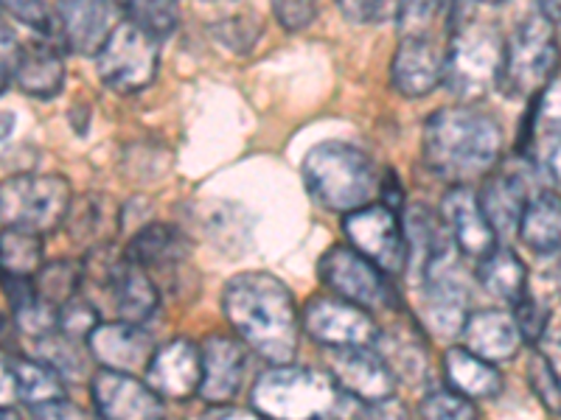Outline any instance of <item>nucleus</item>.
Returning <instances> with one entry per match:
<instances>
[{
    "label": "nucleus",
    "instance_id": "1",
    "mask_svg": "<svg viewBox=\"0 0 561 420\" xmlns=\"http://www.w3.org/2000/svg\"><path fill=\"white\" fill-rule=\"evenodd\" d=\"M222 308L230 328L273 368L289 364L300 345V312L284 280L270 272H242L228 280Z\"/></svg>",
    "mask_w": 561,
    "mask_h": 420
},
{
    "label": "nucleus",
    "instance_id": "2",
    "mask_svg": "<svg viewBox=\"0 0 561 420\" xmlns=\"http://www.w3.org/2000/svg\"><path fill=\"white\" fill-rule=\"evenodd\" d=\"M424 166L435 177L458 185L483 179L500 163L503 129L491 115L466 104L440 107L424 124Z\"/></svg>",
    "mask_w": 561,
    "mask_h": 420
},
{
    "label": "nucleus",
    "instance_id": "3",
    "mask_svg": "<svg viewBox=\"0 0 561 420\" xmlns=\"http://www.w3.org/2000/svg\"><path fill=\"white\" fill-rule=\"evenodd\" d=\"M351 401L329 373L295 364L264 370L250 393V407L264 420H340Z\"/></svg>",
    "mask_w": 561,
    "mask_h": 420
},
{
    "label": "nucleus",
    "instance_id": "4",
    "mask_svg": "<svg viewBox=\"0 0 561 420\" xmlns=\"http://www.w3.org/2000/svg\"><path fill=\"white\" fill-rule=\"evenodd\" d=\"M300 174L309 194L323 208L337 210L345 217L354 210L368 208L370 199L382 191L374 160L363 149L340 143V140H325L309 149L300 163Z\"/></svg>",
    "mask_w": 561,
    "mask_h": 420
},
{
    "label": "nucleus",
    "instance_id": "5",
    "mask_svg": "<svg viewBox=\"0 0 561 420\" xmlns=\"http://www.w3.org/2000/svg\"><path fill=\"white\" fill-rule=\"evenodd\" d=\"M505 59V37L478 14V7H453V28L447 43V88L463 102L489 93L500 82Z\"/></svg>",
    "mask_w": 561,
    "mask_h": 420
},
{
    "label": "nucleus",
    "instance_id": "6",
    "mask_svg": "<svg viewBox=\"0 0 561 420\" xmlns=\"http://www.w3.org/2000/svg\"><path fill=\"white\" fill-rule=\"evenodd\" d=\"M556 68H559V43H556L553 23L536 9L505 39L497 88L508 98H539V93L556 79Z\"/></svg>",
    "mask_w": 561,
    "mask_h": 420
},
{
    "label": "nucleus",
    "instance_id": "7",
    "mask_svg": "<svg viewBox=\"0 0 561 420\" xmlns=\"http://www.w3.org/2000/svg\"><path fill=\"white\" fill-rule=\"evenodd\" d=\"M73 208L70 183L59 174H18L0 188V217L7 228L51 233L62 228Z\"/></svg>",
    "mask_w": 561,
    "mask_h": 420
},
{
    "label": "nucleus",
    "instance_id": "8",
    "mask_svg": "<svg viewBox=\"0 0 561 420\" xmlns=\"http://www.w3.org/2000/svg\"><path fill=\"white\" fill-rule=\"evenodd\" d=\"M160 39L138 28L129 20H122L107 37L96 57L99 79L115 93H138L149 88L158 77Z\"/></svg>",
    "mask_w": 561,
    "mask_h": 420
},
{
    "label": "nucleus",
    "instance_id": "9",
    "mask_svg": "<svg viewBox=\"0 0 561 420\" xmlns=\"http://www.w3.org/2000/svg\"><path fill=\"white\" fill-rule=\"evenodd\" d=\"M421 317L433 334L455 339L463 334L469 319V289L463 283L455 255L449 247L440 249L433 261L419 272Z\"/></svg>",
    "mask_w": 561,
    "mask_h": 420
},
{
    "label": "nucleus",
    "instance_id": "10",
    "mask_svg": "<svg viewBox=\"0 0 561 420\" xmlns=\"http://www.w3.org/2000/svg\"><path fill=\"white\" fill-rule=\"evenodd\" d=\"M320 280H323L325 287L332 289L340 300L345 303H354V306L365 308V312H377V308H390L396 306V292L390 287L388 275L377 267V264H370L365 255H359L357 249L343 247H332L329 253L320 258L318 264Z\"/></svg>",
    "mask_w": 561,
    "mask_h": 420
},
{
    "label": "nucleus",
    "instance_id": "11",
    "mask_svg": "<svg viewBox=\"0 0 561 420\" xmlns=\"http://www.w3.org/2000/svg\"><path fill=\"white\" fill-rule=\"evenodd\" d=\"M345 238L385 275H402L410 264V247L399 213L388 205H368L343 219Z\"/></svg>",
    "mask_w": 561,
    "mask_h": 420
},
{
    "label": "nucleus",
    "instance_id": "12",
    "mask_svg": "<svg viewBox=\"0 0 561 420\" xmlns=\"http://www.w3.org/2000/svg\"><path fill=\"white\" fill-rule=\"evenodd\" d=\"M304 331L329 350L370 348L379 342V325L365 308L340 298H312L300 314Z\"/></svg>",
    "mask_w": 561,
    "mask_h": 420
},
{
    "label": "nucleus",
    "instance_id": "13",
    "mask_svg": "<svg viewBox=\"0 0 561 420\" xmlns=\"http://www.w3.org/2000/svg\"><path fill=\"white\" fill-rule=\"evenodd\" d=\"M390 82L404 98L430 96L447 82V48H440L433 34L402 37L390 62Z\"/></svg>",
    "mask_w": 561,
    "mask_h": 420
},
{
    "label": "nucleus",
    "instance_id": "14",
    "mask_svg": "<svg viewBox=\"0 0 561 420\" xmlns=\"http://www.w3.org/2000/svg\"><path fill=\"white\" fill-rule=\"evenodd\" d=\"M329 376L354 401L379 404L393 398L396 373L385 357L370 348H345L329 353Z\"/></svg>",
    "mask_w": 561,
    "mask_h": 420
},
{
    "label": "nucleus",
    "instance_id": "15",
    "mask_svg": "<svg viewBox=\"0 0 561 420\" xmlns=\"http://www.w3.org/2000/svg\"><path fill=\"white\" fill-rule=\"evenodd\" d=\"M110 3H54L48 43L73 54H96L118 23Z\"/></svg>",
    "mask_w": 561,
    "mask_h": 420
},
{
    "label": "nucleus",
    "instance_id": "16",
    "mask_svg": "<svg viewBox=\"0 0 561 420\" xmlns=\"http://www.w3.org/2000/svg\"><path fill=\"white\" fill-rule=\"evenodd\" d=\"M93 401L104 420H163V398L147 382L102 370L93 378Z\"/></svg>",
    "mask_w": 561,
    "mask_h": 420
},
{
    "label": "nucleus",
    "instance_id": "17",
    "mask_svg": "<svg viewBox=\"0 0 561 420\" xmlns=\"http://www.w3.org/2000/svg\"><path fill=\"white\" fill-rule=\"evenodd\" d=\"M147 384L163 401H185L199 395L203 384V350L192 339H172L160 345L147 370Z\"/></svg>",
    "mask_w": 561,
    "mask_h": 420
},
{
    "label": "nucleus",
    "instance_id": "18",
    "mask_svg": "<svg viewBox=\"0 0 561 420\" xmlns=\"http://www.w3.org/2000/svg\"><path fill=\"white\" fill-rule=\"evenodd\" d=\"M440 219L447 224L453 244L466 258L485 261L497 249V233L480 208V197L469 185H458V188L447 191V197L440 202Z\"/></svg>",
    "mask_w": 561,
    "mask_h": 420
},
{
    "label": "nucleus",
    "instance_id": "19",
    "mask_svg": "<svg viewBox=\"0 0 561 420\" xmlns=\"http://www.w3.org/2000/svg\"><path fill=\"white\" fill-rule=\"evenodd\" d=\"M88 348L93 359L102 364V370L129 373V376L138 370H149L154 353H158L152 337L140 325L124 323V319L99 325L96 331L90 334Z\"/></svg>",
    "mask_w": 561,
    "mask_h": 420
},
{
    "label": "nucleus",
    "instance_id": "20",
    "mask_svg": "<svg viewBox=\"0 0 561 420\" xmlns=\"http://www.w3.org/2000/svg\"><path fill=\"white\" fill-rule=\"evenodd\" d=\"M203 350V384H199V398L214 407L233 401L242 389L248 376V350L244 342L214 334L199 345Z\"/></svg>",
    "mask_w": 561,
    "mask_h": 420
},
{
    "label": "nucleus",
    "instance_id": "21",
    "mask_svg": "<svg viewBox=\"0 0 561 420\" xmlns=\"http://www.w3.org/2000/svg\"><path fill=\"white\" fill-rule=\"evenodd\" d=\"M523 342L525 339L514 314H505L500 308H483V312L469 314L463 334H460V348L489 364L511 362L519 353Z\"/></svg>",
    "mask_w": 561,
    "mask_h": 420
},
{
    "label": "nucleus",
    "instance_id": "22",
    "mask_svg": "<svg viewBox=\"0 0 561 420\" xmlns=\"http://www.w3.org/2000/svg\"><path fill=\"white\" fill-rule=\"evenodd\" d=\"M12 77L26 96L54 98L65 84L62 54L48 39H34L14 54Z\"/></svg>",
    "mask_w": 561,
    "mask_h": 420
},
{
    "label": "nucleus",
    "instance_id": "23",
    "mask_svg": "<svg viewBox=\"0 0 561 420\" xmlns=\"http://www.w3.org/2000/svg\"><path fill=\"white\" fill-rule=\"evenodd\" d=\"M480 197V208H483L485 219L500 236H511L514 230H519L525 210H528V185L519 174H494L485 179Z\"/></svg>",
    "mask_w": 561,
    "mask_h": 420
},
{
    "label": "nucleus",
    "instance_id": "24",
    "mask_svg": "<svg viewBox=\"0 0 561 420\" xmlns=\"http://www.w3.org/2000/svg\"><path fill=\"white\" fill-rule=\"evenodd\" d=\"M3 395L12 387V395L28 409L45 407V404L65 401V384L59 370L34 359H7L3 364Z\"/></svg>",
    "mask_w": 561,
    "mask_h": 420
},
{
    "label": "nucleus",
    "instance_id": "25",
    "mask_svg": "<svg viewBox=\"0 0 561 420\" xmlns=\"http://www.w3.org/2000/svg\"><path fill=\"white\" fill-rule=\"evenodd\" d=\"M127 261L140 269H160V267H174V264L185 261L192 255V242L180 228L172 224H147L140 228L129 244L124 247Z\"/></svg>",
    "mask_w": 561,
    "mask_h": 420
},
{
    "label": "nucleus",
    "instance_id": "26",
    "mask_svg": "<svg viewBox=\"0 0 561 420\" xmlns=\"http://www.w3.org/2000/svg\"><path fill=\"white\" fill-rule=\"evenodd\" d=\"M110 292H113L115 312H118V317L124 323H147L160 306V292L154 287V280L149 278L147 269L129 264L127 255H124V264L118 269V275L110 283Z\"/></svg>",
    "mask_w": 561,
    "mask_h": 420
},
{
    "label": "nucleus",
    "instance_id": "27",
    "mask_svg": "<svg viewBox=\"0 0 561 420\" xmlns=\"http://www.w3.org/2000/svg\"><path fill=\"white\" fill-rule=\"evenodd\" d=\"M65 224H68L70 238L82 244V247H88L90 253V249L110 244L113 230L122 224V213H118V208L104 194H84L82 199L73 202Z\"/></svg>",
    "mask_w": 561,
    "mask_h": 420
},
{
    "label": "nucleus",
    "instance_id": "28",
    "mask_svg": "<svg viewBox=\"0 0 561 420\" xmlns=\"http://www.w3.org/2000/svg\"><path fill=\"white\" fill-rule=\"evenodd\" d=\"M444 373H447V382L453 384L455 393H460L463 398H494L503 389V376L494 364L483 362L480 357L469 353L466 348H453L447 350L444 357Z\"/></svg>",
    "mask_w": 561,
    "mask_h": 420
},
{
    "label": "nucleus",
    "instance_id": "29",
    "mask_svg": "<svg viewBox=\"0 0 561 420\" xmlns=\"http://www.w3.org/2000/svg\"><path fill=\"white\" fill-rule=\"evenodd\" d=\"M478 278L491 298L503 300L508 306H517L528 294V269L523 258L508 247H497L485 261H480Z\"/></svg>",
    "mask_w": 561,
    "mask_h": 420
},
{
    "label": "nucleus",
    "instance_id": "30",
    "mask_svg": "<svg viewBox=\"0 0 561 420\" xmlns=\"http://www.w3.org/2000/svg\"><path fill=\"white\" fill-rule=\"evenodd\" d=\"M519 238L539 255L561 249V197L550 191L536 194L519 222Z\"/></svg>",
    "mask_w": 561,
    "mask_h": 420
},
{
    "label": "nucleus",
    "instance_id": "31",
    "mask_svg": "<svg viewBox=\"0 0 561 420\" xmlns=\"http://www.w3.org/2000/svg\"><path fill=\"white\" fill-rule=\"evenodd\" d=\"M84 278V269L79 261H54L45 264L37 275H34V287H37V298L54 308H62L65 303L79 294V283Z\"/></svg>",
    "mask_w": 561,
    "mask_h": 420
},
{
    "label": "nucleus",
    "instance_id": "32",
    "mask_svg": "<svg viewBox=\"0 0 561 420\" xmlns=\"http://www.w3.org/2000/svg\"><path fill=\"white\" fill-rule=\"evenodd\" d=\"M3 249H0V258H3V269L9 275H23V278H34L39 272V264H43V238L37 233H28V230L18 228H3Z\"/></svg>",
    "mask_w": 561,
    "mask_h": 420
},
{
    "label": "nucleus",
    "instance_id": "33",
    "mask_svg": "<svg viewBox=\"0 0 561 420\" xmlns=\"http://www.w3.org/2000/svg\"><path fill=\"white\" fill-rule=\"evenodd\" d=\"M122 12L124 20H129V23H135V26L144 28L147 34H152L154 39L172 37L180 20L178 7L174 3H163V0H154V3H124Z\"/></svg>",
    "mask_w": 561,
    "mask_h": 420
},
{
    "label": "nucleus",
    "instance_id": "34",
    "mask_svg": "<svg viewBox=\"0 0 561 420\" xmlns=\"http://www.w3.org/2000/svg\"><path fill=\"white\" fill-rule=\"evenodd\" d=\"M528 382L536 398L550 415H561V378L556 376L553 364L545 357V350L534 348L528 357Z\"/></svg>",
    "mask_w": 561,
    "mask_h": 420
},
{
    "label": "nucleus",
    "instance_id": "35",
    "mask_svg": "<svg viewBox=\"0 0 561 420\" xmlns=\"http://www.w3.org/2000/svg\"><path fill=\"white\" fill-rule=\"evenodd\" d=\"M99 325H102V317H99L96 306L90 300H84L82 294H77L70 303L59 308L57 334H62L70 342H82V339L88 342L90 334L96 331Z\"/></svg>",
    "mask_w": 561,
    "mask_h": 420
},
{
    "label": "nucleus",
    "instance_id": "36",
    "mask_svg": "<svg viewBox=\"0 0 561 420\" xmlns=\"http://www.w3.org/2000/svg\"><path fill=\"white\" fill-rule=\"evenodd\" d=\"M419 415L421 420H480L474 404L455 389H433L424 395Z\"/></svg>",
    "mask_w": 561,
    "mask_h": 420
},
{
    "label": "nucleus",
    "instance_id": "37",
    "mask_svg": "<svg viewBox=\"0 0 561 420\" xmlns=\"http://www.w3.org/2000/svg\"><path fill=\"white\" fill-rule=\"evenodd\" d=\"M210 34H217L219 43L225 45V48H230V51H250L255 43V37L262 34V23L255 18H250V14H237V18H228L222 20V23H217V26L210 28Z\"/></svg>",
    "mask_w": 561,
    "mask_h": 420
},
{
    "label": "nucleus",
    "instance_id": "38",
    "mask_svg": "<svg viewBox=\"0 0 561 420\" xmlns=\"http://www.w3.org/2000/svg\"><path fill=\"white\" fill-rule=\"evenodd\" d=\"M534 129L536 132L553 135L561 140V77H556L548 88L539 93L534 104Z\"/></svg>",
    "mask_w": 561,
    "mask_h": 420
},
{
    "label": "nucleus",
    "instance_id": "39",
    "mask_svg": "<svg viewBox=\"0 0 561 420\" xmlns=\"http://www.w3.org/2000/svg\"><path fill=\"white\" fill-rule=\"evenodd\" d=\"M514 319H517V328L523 334L525 342L536 345L542 342L545 334H548L550 325V312L539 303L536 298H530V292L519 300L517 306H514Z\"/></svg>",
    "mask_w": 561,
    "mask_h": 420
},
{
    "label": "nucleus",
    "instance_id": "40",
    "mask_svg": "<svg viewBox=\"0 0 561 420\" xmlns=\"http://www.w3.org/2000/svg\"><path fill=\"white\" fill-rule=\"evenodd\" d=\"M9 14L26 26L37 28L45 39L51 34V18H54V3H7Z\"/></svg>",
    "mask_w": 561,
    "mask_h": 420
},
{
    "label": "nucleus",
    "instance_id": "41",
    "mask_svg": "<svg viewBox=\"0 0 561 420\" xmlns=\"http://www.w3.org/2000/svg\"><path fill=\"white\" fill-rule=\"evenodd\" d=\"M340 12L359 26H379L385 20H396L399 7H390V3H343Z\"/></svg>",
    "mask_w": 561,
    "mask_h": 420
},
{
    "label": "nucleus",
    "instance_id": "42",
    "mask_svg": "<svg viewBox=\"0 0 561 420\" xmlns=\"http://www.w3.org/2000/svg\"><path fill=\"white\" fill-rule=\"evenodd\" d=\"M275 18L287 32H300V28H309L318 18V7L314 3H275L273 7Z\"/></svg>",
    "mask_w": 561,
    "mask_h": 420
},
{
    "label": "nucleus",
    "instance_id": "43",
    "mask_svg": "<svg viewBox=\"0 0 561 420\" xmlns=\"http://www.w3.org/2000/svg\"><path fill=\"white\" fill-rule=\"evenodd\" d=\"M20 420H88V415H84L79 407H73V404L57 401V404H45V407L28 409L26 418H20Z\"/></svg>",
    "mask_w": 561,
    "mask_h": 420
},
{
    "label": "nucleus",
    "instance_id": "44",
    "mask_svg": "<svg viewBox=\"0 0 561 420\" xmlns=\"http://www.w3.org/2000/svg\"><path fill=\"white\" fill-rule=\"evenodd\" d=\"M365 418L368 420H410L408 409L396 398H388V401L379 404H365Z\"/></svg>",
    "mask_w": 561,
    "mask_h": 420
},
{
    "label": "nucleus",
    "instance_id": "45",
    "mask_svg": "<svg viewBox=\"0 0 561 420\" xmlns=\"http://www.w3.org/2000/svg\"><path fill=\"white\" fill-rule=\"evenodd\" d=\"M199 420H264L255 409H242V407H214L203 415Z\"/></svg>",
    "mask_w": 561,
    "mask_h": 420
},
{
    "label": "nucleus",
    "instance_id": "46",
    "mask_svg": "<svg viewBox=\"0 0 561 420\" xmlns=\"http://www.w3.org/2000/svg\"><path fill=\"white\" fill-rule=\"evenodd\" d=\"M382 194H385V202L390 210H396L399 205H402V188H399V183H396V174H388L382 183Z\"/></svg>",
    "mask_w": 561,
    "mask_h": 420
},
{
    "label": "nucleus",
    "instance_id": "47",
    "mask_svg": "<svg viewBox=\"0 0 561 420\" xmlns=\"http://www.w3.org/2000/svg\"><path fill=\"white\" fill-rule=\"evenodd\" d=\"M545 357L550 359V364H553L556 376L561 378V334H556L553 339L548 342V350H545Z\"/></svg>",
    "mask_w": 561,
    "mask_h": 420
},
{
    "label": "nucleus",
    "instance_id": "48",
    "mask_svg": "<svg viewBox=\"0 0 561 420\" xmlns=\"http://www.w3.org/2000/svg\"><path fill=\"white\" fill-rule=\"evenodd\" d=\"M548 174L556 183H561V140H556L553 149H550L548 154Z\"/></svg>",
    "mask_w": 561,
    "mask_h": 420
},
{
    "label": "nucleus",
    "instance_id": "49",
    "mask_svg": "<svg viewBox=\"0 0 561 420\" xmlns=\"http://www.w3.org/2000/svg\"><path fill=\"white\" fill-rule=\"evenodd\" d=\"M539 12H542L553 26H561V3H542Z\"/></svg>",
    "mask_w": 561,
    "mask_h": 420
},
{
    "label": "nucleus",
    "instance_id": "50",
    "mask_svg": "<svg viewBox=\"0 0 561 420\" xmlns=\"http://www.w3.org/2000/svg\"><path fill=\"white\" fill-rule=\"evenodd\" d=\"M559 289H561V261H559Z\"/></svg>",
    "mask_w": 561,
    "mask_h": 420
}]
</instances>
